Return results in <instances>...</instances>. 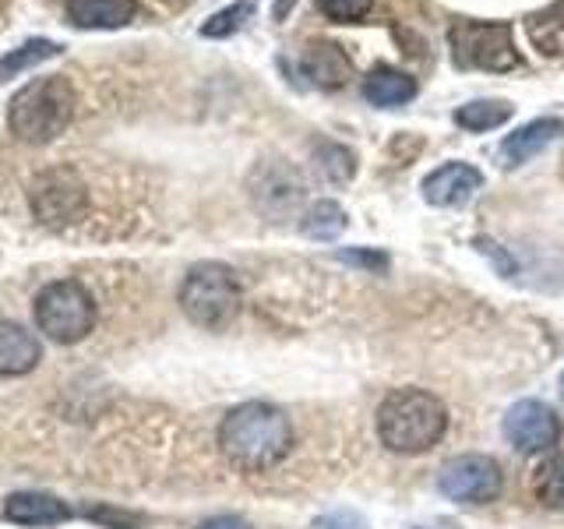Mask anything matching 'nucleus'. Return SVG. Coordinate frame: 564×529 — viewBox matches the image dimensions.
<instances>
[{
    "mask_svg": "<svg viewBox=\"0 0 564 529\" xmlns=\"http://www.w3.org/2000/svg\"><path fill=\"white\" fill-rule=\"evenodd\" d=\"M511 114H516V106L505 99H473L455 110V123L466 131H494V128H501V123H508Z\"/></svg>",
    "mask_w": 564,
    "mask_h": 529,
    "instance_id": "obj_18",
    "label": "nucleus"
},
{
    "mask_svg": "<svg viewBox=\"0 0 564 529\" xmlns=\"http://www.w3.org/2000/svg\"><path fill=\"white\" fill-rule=\"evenodd\" d=\"M533 494L540 505L564 511V452L543 458V466L533 473Z\"/></svg>",
    "mask_w": 564,
    "mask_h": 529,
    "instance_id": "obj_21",
    "label": "nucleus"
},
{
    "mask_svg": "<svg viewBox=\"0 0 564 529\" xmlns=\"http://www.w3.org/2000/svg\"><path fill=\"white\" fill-rule=\"evenodd\" d=\"M561 399H564V375H561Z\"/></svg>",
    "mask_w": 564,
    "mask_h": 529,
    "instance_id": "obj_30",
    "label": "nucleus"
},
{
    "mask_svg": "<svg viewBox=\"0 0 564 529\" xmlns=\"http://www.w3.org/2000/svg\"><path fill=\"white\" fill-rule=\"evenodd\" d=\"M300 67L317 88H343L352 78V61L335 43H311Z\"/></svg>",
    "mask_w": 564,
    "mask_h": 529,
    "instance_id": "obj_15",
    "label": "nucleus"
},
{
    "mask_svg": "<svg viewBox=\"0 0 564 529\" xmlns=\"http://www.w3.org/2000/svg\"><path fill=\"white\" fill-rule=\"evenodd\" d=\"M335 258L346 261V264H357L364 272H388V255L375 251V247H346V251H335Z\"/></svg>",
    "mask_w": 564,
    "mask_h": 529,
    "instance_id": "obj_25",
    "label": "nucleus"
},
{
    "mask_svg": "<svg viewBox=\"0 0 564 529\" xmlns=\"http://www.w3.org/2000/svg\"><path fill=\"white\" fill-rule=\"evenodd\" d=\"M29 202H32L35 219L43 226H67L85 212L88 194H85V181L75 170L57 166L35 176L29 187Z\"/></svg>",
    "mask_w": 564,
    "mask_h": 529,
    "instance_id": "obj_8",
    "label": "nucleus"
},
{
    "mask_svg": "<svg viewBox=\"0 0 564 529\" xmlns=\"http://www.w3.org/2000/svg\"><path fill=\"white\" fill-rule=\"evenodd\" d=\"M314 159L332 184H349L352 173H357V155L346 145H335V141H322V145L314 149Z\"/></svg>",
    "mask_w": 564,
    "mask_h": 529,
    "instance_id": "obj_22",
    "label": "nucleus"
},
{
    "mask_svg": "<svg viewBox=\"0 0 564 529\" xmlns=\"http://www.w3.org/2000/svg\"><path fill=\"white\" fill-rule=\"evenodd\" d=\"M293 423L272 402H243L219 423V449L229 466L261 473L279 466L290 455Z\"/></svg>",
    "mask_w": 564,
    "mask_h": 529,
    "instance_id": "obj_1",
    "label": "nucleus"
},
{
    "mask_svg": "<svg viewBox=\"0 0 564 529\" xmlns=\"http://www.w3.org/2000/svg\"><path fill=\"white\" fill-rule=\"evenodd\" d=\"M181 311L198 328L223 332L240 314V282L234 269L219 261H202L181 282Z\"/></svg>",
    "mask_w": 564,
    "mask_h": 529,
    "instance_id": "obj_4",
    "label": "nucleus"
},
{
    "mask_svg": "<svg viewBox=\"0 0 564 529\" xmlns=\"http://www.w3.org/2000/svg\"><path fill=\"white\" fill-rule=\"evenodd\" d=\"M364 96L370 106H378V110H395V106L410 102L416 96V78L405 75L399 67L381 64L364 78Z\"/></svg>",
    "mask_w": 564,
    "mask_h": 529,
    "instance_id": "obj_16",
    "label": "nucleus"
},
{
    "mask_svg": "<svg viewBox=\"0 0 564 529\" xmlns=\"http://www.w3.org/2000/svg\"><path fill=\"white\" fill-rule=\"evenodd\" d=\"M251 14H254V0H237V4H229V8L212 14L202 25V35L205 40H226V35L240 32L247 22H251Z\"/></svg>",
    "mask_w": 564,
    "mask_h": 529,
    "instance_id": "obj_23",
    "label": "nucleus"
},
{
    "mask_svg": "<svg viewBox=\"0 0 564 529\" xmlns=\"http://www.w3.org/2000/svg\"><path fill=\"white\" fill-rule=\"evenodd\" d=\"M525 35L543 57H564V0H554L543 11L525 18Z\"/></svg>",
    "mask_w": 564,
    "mask_h": 529,
    "instance_id": "obj_17",
    "label": "nucleus"
},
{
    "mask_svg": "<svg viewBox=\"0 0 564 529\" xmlns=\"http://www.w3.org/2000/svg\"><path fill=\"white\" fill-rule=\"evenodd\" d=\"M501 431L508 445L522 455H540L561 441V417L540 399H522L505 413Z\"/></svg>",
    "mask_w": 564,
    "mask_h": 529,
    "instance_id": "obj_9",
    "label": "nucleus"
},
{
    "mask_svg": "<svg viewBox=\"0 0 564 529\" xmlns=\"http://www.w3.org/2000/svg\"><path fill=\"white\" fill-rule=\"evenodd\" d=\"M448 431V410L427 388H395L378 406V434L388 452L423 455Z\"/></svg>",
    "mask_w": 564,
    "mask_h": 529,
    "instance_id": "obj_2",
    "label": "nucleus"
},
{
    "mask_svg": "<svg viewBox=\"0 0 564 529\" xmlns=\"http://www.w3.org/2000/svg\"><path fill=\"white\" fill-rule=\"evenodd\" d=\"M557 138H564V117H540V120H529L522 123L519 131H511L501 149H498V159L505 170H516V166H525L529 159H536L546 145H554Z\"/></svg>",
    "mask_w": 564,
    "mask_h": 529,
    "instance_id": "obj_11",
    "label": "nucleus"
},
{
    "mask_svg": "<svg viewBox=\"0 0 564 529\" xmlns=\"http://www.w3.org/2000/svg\"><path fill=\"white\" fill-rule=\"evenodd\" d=\"M70 117H75V88L61 75H43L29 82L22 93H14L8 106L11 131L29 145H46V141L61 138Z\"/></svg>",
    "mask_w": 564,
    "mask_h": 529,
    "instance_id": "obj_3",
    "label": "nucleus"
},
{
    "mask_svg": "<svg viewBox=\"0 0 564 529\" xmlns=\"http://www.w3.org/2000/svg\"><path fill=\"white\" fill-rule=\"evenodd\" d=\"M476 247H480L484 255H490L494 261H498V269H501L505 276H511V272H516V264H511V261L505 258V251H501V247L494 244V240H476Z\"/></svg>",
    "mask_w": 564,
    "mask_h": 529,
    "instance_id": "obj_28",
    "label": "nucleus"
},
{
    "mask_svg": "<svg viewBox=\"0 0 564 529\" xmlns=\"http://www.w3.org/2000/svg\"><path fill=\"white\" fill-rule=\"evenodd\" d=\"M296 4V0H279V4H275V18H282V14H286L290 8Z\"/></svg>",
    "mask_w": 564,
    "mask_h": 529,
    "instance_id": "obj_29",
    "label": "nucleus"
},
{
    "mask_svg": "<svg viewBox=\"0 0 564 529\" xmlns=\"http://www.w3.org/2000/svg\"><path fill=\"white\" fill-rule=\"evenodd\" d=\"M311 529H370V522L352 508H339V511H328V516L317 519Z\"/></svg>",
    "mask_w": 564,
    "mask_h": 529,
    "instance_id": "obj_26",
    "label": "nucleus"
},
{
    "mask_svg": "<svg viewBox=\"0 0 564 529\" xmlns=\"http://www.w3.org/2000/svg\"><path fill=\"white\" fill-rule=\"evenodd\" d=\"M300 229L311 237V240H335L346 229V212L335 205V202H314L304 219H300Z\"/></svg>",
    "mask_w": 564,
    "mask_h": 529,
    "instance_id": "obj_20",
    "label": "nucleus"
},
{
    "mask_svg": "<svg viewBox=\"0 0 564 529\" xmlns=\"http://www.w3.org/2000/svg\"><path fill=\"white\" fill-rule=\"evenodd\" d=\"M198 529H254V526L247 519H240V516H212Z\"/></svg>",
    "mask_w": 564,
    "mask_h": 529,
    "instance_id": "obj_27",
    "label": "nucleus"
},
{
    "mask_svg": "<svg viewBox=\"0 0 564 529\" xmlns=\"http://www.w3.org/2000/svg\"><path fill=\"white\" fill-rule=\"evenodd\" d=\"M57 53H61V43H53V40H29L22 46L8 50L4 57H0V82L25 75L29 67L43 64V61H53Z\"/></svg>",
    "mask_w": 564,
    "mask_h": 529,
    "instance_id": "obj_19",
    "label": "nucleus"
},
{
    "mask_svg": "<svg viewBox=\"0 0 564 529\" xmlns=\"http://www.w3.org/2000/svg\"><path fill=\"white\" fill-rule=\"evenodd\" d=\"M134 14L138 0H67V22L78 29H123Z\"/></svg>",
    "mask_w": 564,
    "mask_h": 529,
    "instance_id": "obj_14",
    "label": "nucleus"
},
{
    "mask_svg": "<svg viewBox=\"0 0 564 529\" xmlns=\"http://www.w3.org/2000/svg\"><path fill=\"white\" fill-rule=\"evenodd\" d=\"M437 490L458 505H490L501 498L505 473L498 466V458L480 455V452H466V455L448 458V463L441 466Z\"/></svg>",
    "mask_w": 564,
    "mask_h": 529,
    "instance_id": "obj_7",
    "label": "nucleus"
},
{
    "mask_svg": "<svg viewBox=\"0 0 564 529\" xmlns=\"http://www.w3.org/2000/svg\"><path fill=\"white\" fill-rule=\"evenodd\" d=\"M35 325L61 346L82 343L96 328V300L75 279L50 282L35 296Z\"/></svg>",
    "mask_w": 564,
    "mask_h": 529,
    "instance_id": "obj_5",
    "label": "nucleus"
},
{
    "mask_svg": "<svg viewBox=\"0 0 564 529\" xmlns=\"http://www.w3.org/2000/svg\"><path fill=\"white\" fill-rule=\"evenodd\" d=\"M484 187V173L469 163H445L423 181V198L434 208H458Z\"/></svg>",
    "mask_w": 564,
    "mask_h": 529,
    "instance_id": "obj_10",
    "label": "nucleus"
},
{
    "mask_svg": "<svg viewBox=\"0 0 564 529\" xmlns=\"http://www.w3.org/2000/svg\"><path fill=\"white\" fill-rule=\"evenodd\" d=\"M4 516L18 526H61L70 519L67 501L43 490H22L4 501Z\"/></svg>",
    "mask_w": 564,
    "mask_h": 529,
    "instance_id": "obj_12",
    "label": "nucleus"
},
{
    "mask_svg": "<svg viewBox=\"0 0 564 529\" xmlns=\"http://www.w3.org/2000/svg\"><path fill=\"white\" fill-rule=\"evenodd\" d=\"M317 11H322L325 18H332V22H360V18L370 14V8H375V0H314Z\"/></svg>",
    "mask_w": 564,
    "mask_h": 529,
    "instance_id": "obj_24",
    "label": "nucleus"
},
{
    "mask_svg": "<svg viewBox=\"0 0 564 529\" xmlns=\"http://www.w3.org/2000/svg\"><path fill=\"white\" fill-rule=\"evenodd\" d=\"M452 61L463 71H511L519 67L516 35L505 22H455L448 32Z\"/></svg>",
    "mask_w": 564,
    "mask_h": 529,
    "instance_id": "obj_6",
    "label": "nucleus"
},
{
    "mask_svg": "<svg viewBox=\"0 0 564 529\" xmlns=\"http://www.w3.org/2000/svg\"><path fill=\"white\" fill-rule=\"evenodd\" d=\"M40 339L14 322H0V378H22L40 364Z\"/></svg>",
    "mask_w": 564,
    "mask_h": 529,
    "instance_id": "obj_13",
    "label": "nucleus"
}]
</instances>
